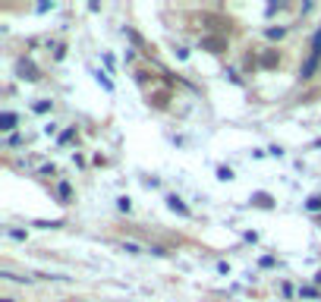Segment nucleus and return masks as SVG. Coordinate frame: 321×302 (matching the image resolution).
Instances as JSON below:
<instances>
[{"instance_id":"nucleus-1","label":"nucleus","mask_w":321,"mask_h":302,"mask_svg":"<svg viewBox=\"0 0 321 302\" xmlns=\"http://www.w3.org/2000/svg\"><path fill=\"white\" fill-rule=\"evenodd\" d=\"M318 63H321V29L315 32V38H312V54H309V60H306V66H302V79H312V73L318 70Z\"/></svg>"},{"instance_id":"nucleus-2","label":"nucleus","mask_w":321,"mask_h":302,"mask_svg":"<svg viewBox=\"0 0 321 302\" xmlns=\"http://www.w3.org/2000/svg\"><path fill=\"white\" fill-rule=\"evenodd\" d=\"M16 73H19V79H29V82L38 79V70H35L32 60H19V63H16Z\"/></svg>"},{"instance_id":"nucleus-3","label":"nucleus","mask_w":321,"mask_h":302,"mask_svg":"<svg viewBox=\"0 0 321 302\" xmlns=\"http://www.w3.org/2000/svg\"><path fill=\"white\" fill-rule=\"evenodd\" d=\"M0 129H3V132H10V129H16V114H13V110H6V114L0 117Z\"/></svg>"},{"instance_id":"nucleus-4","label":"nucleus","mask_w":321,"mask_h":302,"mask_svg":"<svg viewBox=\"0 0 321 302\" xmlns=\"http://www.w3.org/2000/svg\"><path fill=\"white\" fill-rule=\"evenodd\" d=\"M202 47H208V50H211V54H221V50L227 47V44H224L221 38H205V41H202Z\"/></svg>"},{"instance_id":"nucleus-5","label":"nucleus","mask_w":321,"mask_h":302,"mask_svg":"<svg viewBox=\"0 0 321 302\" xmlns=\"http://www.w3.org/2000/svg\"><path fill=\"white\" fill-rule=\"evenodd\" d=\"M167 205H170V208H173V211H180V214H189V208H186V205H183V202H180V198H177V195H170V198H167Z\"/></svg>"},{"instance_id":"nucleus-6","label":"nucleus","mask_w":321,"mask_h":302,"mask_svg":"<svg viewBox=\"0 0 321 302\" xmlns=\"http://www.w3.org/2000/svg\"><path fill=\"white\" fill-rule=\"evenodd\" d=\"M306 208H309V211H318V208H321V195H312V198H309V205H306Z\"/></svg>"},{"instance_id":"nucleus-7","label":"nucleus","mask_w":321,"mask_h":302,"mask_svg":"<svg viewBox=\"0 0 321 302\" xmlns=\"http://www.w3.org/2000/svg\"><path fill=\"white\" fill-rule=\"evenodd\" d=\"M57 192H60V202H69V183H60Z\"/></svg>"},{"instance_id":"nucleus-8","label":"nucleus","mask_w":321,"mask_h":302,"mask_svg":"<svg viewBox=\"0 0 321 302\" xmlns=\"http://www.w3.org/2000/svg\"><path fill=\"white\" fill-rule=\"evenodd\" d=\"M265 35H268V38H283V29H280V25H277V29H268Z\"/></svg>"},{"instance_id":"nucleus-9","label":"nucleus","mask_w":321,"mask_h":302,"mask_svg":"<svg viewBox=\"0 0 321 302\" xmlns=\"http://www.w3.org/2000/svg\"><path fill=\"white\" fill-rule=\"evenodd\" d=\"M255 205H262V208H268V205H271V198H268V195H262V192H258V195H255Z\"/></svg>"},{"instance_id":"nucleus-10","label":"nucleus","mask_w":321,"mask_h":302,"mask_svg":"<svg viewBox=\"0 0 321 302\" xmlns=\"http://www.w3.org/2000/svg\"><path fill=\"white\" fill-rule=\"evenodd\" d=\"M35 110H38V114H45V110H50V101H38V104H35Z\"/></svg>"},{"instance_id":"nucleus-11","label":"nucleus","mask_w":321,"mask_h":302,"mask_svg":"<svg viewBox=\"0 0 321 302\" xmlns=\"http://www.w3.org/2000/svg\"><path fill=\"white\" fill-rule=\"evenodd\" d=\"M262 63H265V66H274V63H277V57H274V54H265Z\"/></svg>"},{"instance_id":"nucleus-12","label":"nucleus","mask_w":321,"mask_h":302,"mask_svg":"<svg viewBox=\"0 0 321 302\" xmlns=\"http://www.w3.org/2000/svg\"><path fill=\"white\" fill-rule=\"evenodd\" d=\"M0 302H13V299H0Z\"/></svg>"}]
</instances>
